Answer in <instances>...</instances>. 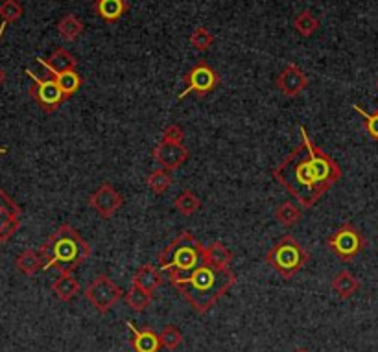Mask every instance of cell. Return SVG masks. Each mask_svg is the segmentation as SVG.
Here are the masks:
<instances>
[{
    "label": "cell",
    "mask_w": 378,
    "mask_h": 352,
    "mask_svg": "<svg viewBox=\"0 0 378 352\" xmlns=\"http://www.w3.org/2000/svg\"><path fill=\"white\" fill-rule=\"evenodd\" d=\"M168 281L197 314L203 315L236 284V273L231 267H216L203 262L192 272H170Z\"/></svg>",
    "instance_id": "6da1fadb"
},
{
    "label": "cell",
    "mask_w": 378,
    "mask_h": 352,
    "mask_svg": "<svg viewBox=\"0 0 378 352\" xmlns=\"http://www.w3.org/2000/svg\"><path fill=\"white\" fill-rule=\"evenodd\" d=\"M273 177L299 201L301 207L312 209L329 188L317 181L310 166V155L305 142L299 144L293 152L273 170Z\"/></svg>",
    "instance_id": "7a4b0ae2"
},
{
    "label": "cell",
    "mask_w": 378,
    "mask_h": 352,
    "mask_svg": "<svg viewBox=\"0 0 378 352\" xmlns=\"http://www.w3.org/2000/svg\"><path fill=\"white\" fill-rule=\"evenodd\" d=\"M39 253L43 258V269L72 273L91 257V245L72 225L63 224L48 236L47 242L39 248Z\"/></svg>",
    "instance_id": "3957f363"
},
{
    "label": "cell",
    "mask_w": 378,
    "mask_h": 352,
    "mask_svg": "<svg viewBox=\"0 0 378 352\" xmlns=\"http://www.w3.org/2000/svg\"><path fill=\"white\" fill-rule=\"evenodd\" d=\"M159 266L166 273L192 272L205 262V245L188 231H183L163 251L159 253Z\"/></svg>",
    "instance_id": "277c9868"
},
{
    "label": "cell",
    "mask_w": 378,
    "mask_h": 352,
    "mask_svg": "<svg viewBox=\"0 0 378 352\" xmlns=\"http://www.w3.org/2000/svg\"><path fill=\"white\" fill-rule=\"evenodd\" d=\"M266 260L279 275L284 277V279H292L293 275H297L303 267L307 266L310 255H308V251H305V248L293 236L286 234L269 249Z\"/></svg>",
    "instance_id": "5b68a950"
},
{
    "label": "cell",
    "mask_w": 378,
    "mask_h": 352,
    "mask_svg": "<svg viewBox=\"0 0 378 352\" xmlns=\"http://www.w3.org/2000/svg\"><path fill=\"white\" fill-rule=\"evenodd\" d=\"M327 248H329V251L332 255H336L341 260L349 262L364 251L365 238L364 234L356 229V225L347 221V224L338 227V231L327 238Z\"/></svg>",
    "instance_id": "8992f818"
},
{
    "label": "cell",
    "mask_w": 378,
    "mask_h": 352,
    "mask_svg": "<svg viewBox=\"0 0 378 352\" xmlns=\"http://www.w3.org/2000/svg\"><path fill=\"white\" fill-rule=\"evenodd\" d=\"M124 297V291L116 282H113L107 275H98L87 286L85 299L92 305L98 314H107L116 306L120 299Z\"/></svg>",
    "instance_id": "52a82bcc"
},
{
    "label": "cell",
    "mask_w": 378,
    "mask_h": 352,
    "mask_svg": "<svg viewBox=\"0 0 378 352\" xmlns=\"http://www.w3.org/2000/svg\"><path fill=\"white\" fill-rule=\"evenodd\" d=\"M299 129H301L303 142H305V146H307L308 150V155H310V166L312 170H314V174H316L317 181H319L323 186H327V188H331L334 183L340 181L341 168L336 164L334 159L329 157L325 152H321L319 148L314 146V142H312L310 137H308L307 129L303 128V126Z\"/></svg>",
    "instance_id": "ba28073f"
},
{
    "label": "cell",
    "mask_w": 378,
    "mask_h": 352,
    "mask_svg": "<svg viewBox=\"0 0 378 352\" xmlns=\"http://www.w3.org/2000/svg\"><path fill=\"white\" fill-rule=\"evenodd\" d=\"M26 74L30 80L34 81V85L30 87V96L34 98L35 104L44 111V113H54L59 109V105L65 100V95L59 89L56 78L48 74L47 78L35 76L34 72L26 68Z\"/></svg>",
    "instance_id": "9c48e42d"
},
{
    "label": "cell",
    "mask_w": 378,
    "mask_h": 352,
    "mask_svg": "<svg viewBox=\"0 0 378 352\" xmlns=\"http://www.w3.org/2000/svg\"><path fill=\"white\" fill-rule=\"evenodd\" d=\"M185 83H187V89L179 95V100H183L190 92L197 96L209 95L220 85V76L216 74V71L209 63L200 61L185 74Z\"/></svg>",
    "instance_id": "30bf717a"
},
{
    "label": "cell",
    "mask_w": 378,
    "mask_h": 352,
    "mask_svg": "<svg viewBox=\"0 0 378 352\" xmlns=\"http://www.w3.org/2000/svg\"><path fill=\"white\" fill-rule=\"evenodd\" d=\"M89 205L92 207L96 214L102 218H111L120 210V207L124 205V198L120 195L115 186L111 183H102L91 195H89Z\"/></svg>",
    "instance_id": "8fae6325"
},
{
    "label": "cell",
    "mask_w": 378,
    "mask_h": 352,
    "mask_svg": "<svg viewBox=\"0 0 378 352\" xmlns=\"http://www.w3.org/2000/svg\"><path fill=\"white\" fill-rule=\"evenodd\" d=\"M154 159L161 168L166 170H178L181 168L188 159V150L179 142H168V140H161L157 144V148L154 150Z\"/></svg>",
    "instance_id": "7c38bea8"
},
{
    "label": "cell",
    "mask_w": 378,
    "mask_h": 352,
    "mask_svg": "<svg viewBox=\"0 0 378 352\" xmlns=\"http://www.w3.org/2000/svg\"><path fill=\"white\" fill-rule=\"evenodd\" d=\"M275 83H277V89L283 92L284 96L293 98V96H299L305 89H307L308 78L301 68L297 67V65L290 63V65H286V67L281 71V74L277 76V81H275Z\"/></svg>",
    "instance_id": "4fadbf2b"
},
{
    "label": "cell",
    "mask_w": 378,
    "mask_h": 352,
    "mask_svg": "<svg viewBox=\"0 0 378 352\" xmlns=\"http://www.w3.org/2000/svg\"><path fill=\"white\" fill-rule=\"evenodd\" d=\"M126 327L131 330L133 339H131V347L135 352H159L163 343H161V336L152 329H137L135 323L126 321Z\"/></svg>",
    "instance_id": "5bb4252c"
},
{
    "label": "cell",
    "mask_w": 378,
    "mask_h": 352,
    "mask_svg": "<svg viewBox=\"0 0 378 352\" xmlns=\"http://www.w3.org/2000/svg\"><path fill=\"white\" fill-rule=\"evenodd\" d=\"M39 65H43L44 68L48 71V74L50 76H56V74H61V72H67V71H76V57L72 56L68 50H65V48H56L52 54H50V57L48 59H43V57H37Z\"/></svg>",
    "instance_id": "9a60e30c"
},
{
    "label": "cell",
    "mask_w": 378,
    "mask_h": 352,
    "mask_svg": "<svg viewBox=\"0 0 378 352\" xmlns=\"http://www.w3.org/2000/svg\"><path fill=\"white\" fill-rule=\"evenodd\" d=\"M131 284L139 286V288H142L148 293H155L161 288V284H163V277H161V272H159L157 267L152 266V264H144L133 275Z\"/></svg>",
    "instance_id": "2e32d148"
},
{
    "label": "cell",
    "mask_w": 378,
    "mask_h": 352,
    "mask_svg": "<svg viewBox=\"0 0 378 352\" xmlns=\"http://www.w3.org/2000/svg\"><path fill=\"white\" fill-rule=\"evenodd\" d=\"M130 10V6L126 0H96L94 11L104 23L113 24Z\"/></svg>",
    "instance_id": "e0dca14e"
},
{
    "label": "cell",
    "mask_w": 378,
    "mask_h": 352,
    "mask_svg": "<svg viewBox=\"0 0 378 352\" xmlns=\"http://www.w3.org/2000/svg\"><path fill=\"white\" fill-rule=\"evenodd\" d=\"M52 293L63 303H68L80 293V281L72 273H59V277L52 282Z\"/></svg>",
    "instance_id": "ac0fdd59"
},
{
    "label": "cell",
    "mask_w": 378,
    "mask_h": 352,
    "mask_svg": "<svg viewBox=\"0 0 378 352\" xmlns=\"http://www.w3.org/2000/svg\"><path fill=\"white\" fill-rule=\"evenodd\" d=\"M360 286L362 284H360L358 279H356L350 272H347V269H345V272H340L334 279H332V290H334L336 296L343 301L350 299V297L355 296L356 291L360 290Z\"/></svg>",
    "instance_id": "d6986e66"
},
{
    "label": "cell",
    "mask_w": 378,
    "mask_h": 352,
    "mask_svg": "<svg viewBox=\"0 0 378 352\" xmlns=\"http://www.w3.org/2000/svg\"><path fill=\"white\" fill-rule=\"evenodd\" d=\"M15 266L23 275H35L39 269H43V258H41L39 249H24L15 260Z\"/></svg>",
    "instance_id": "ffe728a7"
},
{
    "label": "cell",
    "mask_w": 378,
    "mask_h": 352,
    "mask_svg": "<svg viewBox=\"0 0 378 352\" xmlns=\"http://www.w3.org/2000/svg\"><path fill=\"white\" fill-rule=\"evenodd\" d=\"M205 262L216 267H229L233 262V251L225 243L216 240L205 248Z\"/></svg>",
    "instance_id": "44dd1931"
},
{
    "label": "cell",
    "mask_w": 378,
    "mask_h": 352,
    "mask_svg": "<svg viewBox=\"0 0 378 352\" xmlns=\"http://www.w3.org/2000/svg\"><path fill=\"white\" fill-rule=\"evenodd\" d=\"M124 301H126V305L130 306L133 312L140 314V312H144V310L152 305V301H154V293H148V291H144L142 288H139V286L131 284L130 290L124 293Z\"/></svg>",
    "instance_id": "7402d4cb"
},
{
    "label": "cell",
    "mask_w": 378,
    "mask_h": 352,
    "mask_svg": "<svg viewBox=\"0 0 378 352\" xmlns=\"http://www.w3.org/2000/svg\"><path fill=\"white\" fill-rule=\"evenodd\" d=\"M83 30H85V26H83L82 19L72 13L61 17L58 23V34L61 35V39H65V41H76V39L83 34Z\"/></svg>",
    "instance_id": "603a6c76"
},
{
    "label": "cell",
    "mask_w": 378,
    "mask_h": 352,
    "mask_svg": "<svg viewBox=\"0 0 378 352\" xmlns=\"http://www.w3.org/2000/svg\"><path fill=\"white\" fill-rule=\"evenodd\" d=\"M301 209H299L293 201H284V203H281L277 209H275V219H277L283 227H293V225L301 221Z\"/></svg>",
    "instance_id": "cb8c5ba5"
},
{
    "label": "cell",
    "mask_w": 378,
    "mask_h": 352,
    "mask_svg": "<svg viewBox=\"0 0 378 352\" xmlns=\"http://www.w3.org/2000/svg\"><path fill=\"white\" fill-rule=\"evenodd\" d=\"M20 214L23 212H0V243L10 242L20 227Z\"/></svg>",
    "instance_id": "d4e9b609"
},
{
    "label": "cell",
    "mask_w": 378,
    "mask_h": 352,
    "mask_svg": "<svg viewBox=\"0 0 378 352\" xmlns=\"http://www.w3.org/2000/svg\"><path fill=\"white\" fill-rule=\"evenodd\" d=\"M146 185L152 188L155 195H161L168 190V186L172 185V174L166 168L159 166L157 170H154L146 177Z\"/></svg>",
    "instance_id": "484cf974"
},
{
    "label": "cell",
    "mask_w": 378,
    "mask_h": 352,
    "mask_svg": "<svg viewBox=\"0 0 378 352\" xmlns=\"http://www.w3.org/2000/svg\"><path fill=\"white\" fill-rule=\"evenodd\" d=\"M56 81H58L59 89L63 91L65 98H71L72 95H76L82 87V76L76 71H67L61 74H56Z\"/></svg>",
    "instance_id": "4316f807"
},
{
    "label": "cell",
    "mask_w": 378,
    "mask_h": 352,
    "mask_svg": "<svg viewBox=\"0 0 378 352\" xmlns=\"http://www.w3.org/2000/svg\"><path fill=\"white\" fill-rule=\"evenodd\" d=\"M173 207H176L183 216H192L200 210L201 201L192 190H183L181 194L173 200Z\"/></svg>",
    "instance_id": "83f0119b"
},
{
    "label": "cell",
    "mask_w": 378,
    "mask_h": 352,
    "mask_svg": "<svg viewBox=\"0 0 378 352\" xmlns=\"http://www.w3.org/2000/svg\"><path fill=\"white\" fill-rule=\"evenodd\" d=\"M293 26H295V30L299 32V35H303V37H312V35L319 30V20H317L310 11L305 10L293 19Z\"/></svg>",
    "instance_id": "f1b7e54d"
},
{
    "label": "cell",
    "mask_w": 378,
    "mask_h": 352,
    "mask_svg": "<svg viewBox=\"0 0 378 352\" xmlns=\"http://www.w3.org/2000/svg\"><path fill=\"white\" fill-rule=\"evenodd\" d=\"M212 43H214V35L205 26H197L190 34V44L197 52H207L212 47Z\"/></svg>",
    "instance_id": "f546056e"
},
{
    "label": "cell",
    "mask_w": 378,
    "mask_h": 352,
    "mask_svg": "<svg viewBox=\"0 0 378 352\" xmlns=\"http://www.w3.org/2000/svg\"><path fill=\"white\" fill-rule=\"evenodd\" d=\"M24 10L19 0H4L0 4V19L2 23H15L23 17Z\"/></svg>",
    "instance_id": "4dcf8cb0"
},
{
    "label": "cell",
    "mask_w": 378,
    "mask_h": 352,
    "mask_svg": "<svg viewBox=\"0 0 378 352\" xmlns=\"http://www.w3.org/2000/svg\"><path fill=\"white\" fill-rule=\"evenodd\" d=\"M161 343L168 351H176L183 343V334L176 324H166L161 332Z\"/></svg>",
    "instance_id": "1f68e13d"
},
{
    "label": "cell",
    "mask_w": 378,
    "mask_h": 352,
    "mask_svg": "<svg viewBox=\"0 0 378 352\" xmlns=\"http://www.w3.org/2000/svg\"><path fill=\"white\" fill-rule=\"evenodd\" d=\"M353 109L364 119V128L369 137L373 138V140H378V111L367 113V111H364L362 107H358V105H353Z\"/></svg>",
    "instance_id": "d6a6232c"
},
{
    "label": "cell",
    "mask_w": 378,
    "mask_h": 352,
    "mask_svg": "<svg viewBox=\"0 0 378 352\" xmlns=\"http://www.w3.org/2000/svg\"><path fill=\"white\" fill-rule=\"evenodd\" d=\"M163 140H168V142L183 144V140H185V131H183L181 126H178V124L166 126L163 131Z\"/></svg>",
    "instance_id": "836d02e7"
},
{
    "label": "cell",
    "mask_w": 378,
    "mask_h": 352,
    "mask_svg": "<svg viewBox=\"0 0 378 352\" xmlns=\"http://www.w3.org/2000/svg\"><path fill=\"white\" fill-rule=\"evenodd\" d=\"M8 210H10V212H23L19 205L15 203L10 195L0 188V212H8Z\"/></svg>",
    "instance_id": "e575fe53"
},
{
    "label": "cell",
    "mask_w": 378,
    "mask_h": 352,
    "mask_svg": "<svg viewBox=\"0 0 378 352\" xmlns=\"http://www.w3.org/2000/svg\"><path fill=\"white\" fill-rule=\"evenodd\" d=\"M6 24H8V23H2V24H0V39H2V35H4ZM4 78H6L4 71H2V68H0V83H2V81H4Z\"/></svg>",
    "instance_id": "d590c367"
},
{
    "label": "cell",
    "mask_w": 378,
    "mask_h": 352,
    "mask_svg": "<svg viewBox=\"0 0 378 352\" xmlns=\"http://www.w3.org/2000/svg\"><path fill=\"white\" fill-rule=\"evenodd\" d=\"M4 153H8V148H2V146H0V155H4Z\"/></svg>",
    "instance_id": "8d00e7d4"
},
{
    "label": "cell",
    "mask_w": 378,
    "mask_h": 352,
    "mask_svg": "<svg viewBox=\"0 0 378 352\" xmlns=\"http://www.w3.org/2000/svg\"><path fill=\"white\" fill-rule=\"evenodd\" d=\"M297 352H308V351H297Z\"/></svg>",
    "instance_id": "74e56055"
},
{
    "label": "cell",
    "mask_w": 378,
    "mask_h": 352,
    "mask_svg": "<svg viewBox=\"0 0 378 352\" xmlns=\"http://www.w3.org/2000/svg\"><path fill=\"white\" fill-rule=\"evenodd\" d=\"M377 89H378V80H377Z\"/></svg>",
    "instance_id": "f35d334b"
},
{
    "label": "cell",
    "mask_w": 378,
    "mask_h": 352,
    "mask_svg": "<svg viewBox=\"0 0 378 352\" xmlns=\"http://www.w3.org/2000/svg\"><path fill=\"white\" fill-rule=\"evenodd\" d=\"M377 111H378V109H377Z\"/></svg>",
    "instance_id": "ab89813d"
}]
</instances>
